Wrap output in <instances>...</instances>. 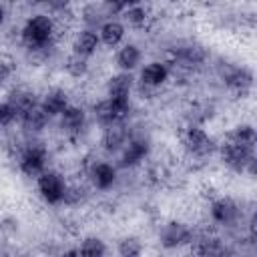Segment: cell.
Masks as SVG:
<instances>
[{
  "label": "cell",
  "mask_w": 257,
  "mask_h": 257,
  "mask_svg": "<svg viewBox=\"0 0 257 257\" xmlns=\"http://www.w3.org/2000/svg\"><path fill=\"white\" fill-rule=\"evenodd\" d=\"M137 60H139V52H137L135 46H126L118 54V64L124 66V68H133L137 64Z\"/></svg>",
  "instance_id": "14"
},
{
  "label": "cell",
  "mask_w": 257,
  "mask_h": 257,
  "mask_svg": "<svg viewBox=\"0 0 257 257\" xmlns=\"http://www.w3.org/2000/svg\"><path fill=\"white\" fill-rule=\"evenodd\" d=\"M104 249H102V245L98 243V241H94V239H90V241H86L84 243V247H82V253L84 255H100Z\"/></svg>",
  "instance_id": "23"
},
{
  "label": "cell",
  "mask_w": 257,
  "mask_h": 257,
  "mask_svg": "<svg viewBox=\"0 0 257 257\" xmlns=\"http://www.w3.org/2000/svg\"><path fill=\"white\" fill-rule=\"evenodd\" d=\"M247 147H243V145H239V143H231L227 149H225V159H227V163L229 165H233V167H241V165H245L247 163Z\"/></svg>",
  "instance_id": "3"
},
{
  "label": "cell",
  "mask_w": 257,
  "mask_h": 257,
  "mask_svg": "<svg viewBox=\"0 0 257 257\" xmlns=\"http://www.w3.org/2000/svg\"><path fill=\"white\" fill-rule=\"evenodd\" d=\"M6 76H8V68H6V64H2V62H0V82H4V80H6Z\"/></svg>",
  "instance_id": "27"
},
{
  "label": "cell",
  "mask_w": 257,
  "mask_h": 257,
  "mask_svg": "<svg viewBox=\"0 0 257 257\" xmlns=\"http://www.w3.org/2000/svg\"><path fill=\"white\" fill-rule=\"evenodd\" d=\"M84 68H86V64H84V58L82 56H72L68 60V70L72 74H80V72H84Z\"/></svg>",
  "instance_id": "22"
},
{
  "label": "cell",
  "mask_w": 257,
  "mask_h": 257,
  "mask_svg": "<svg viewBox=\"0 0 257 257\" xmlns=\"http://www.w3.org/2000/svg\"><path fill=\"white\" fill-rule=\"evenodd\" d=\"M0 22H2V8H0Z\"/></svg>",
  "instance_id": "28"
},
{
  "label": "cell",
  "mask_w": 257,
  "mask_h": 257,
  "mask_svg": "<svg viewBox=\"0 0 257 257\" xmlns=\"http://www.w3.org/2000/svg\"><path fill=\"white\" fill-rule=\"evenodd\" d=\"M80 124H82V110L70 108V110L64 112V126L66 128L76 131V128H80Z\"/></svg>",
  "instance_id": "17"
},
{
  "label": "cell",
  "mask_w": 257,
  "mask_h": 257,
  "mask_svg": "<svg viewBox=\"0 0 257 257\" xmlns=\"http://www.w3.org/2000/svg\"><path fill=\"white\" fill-rule=\"evenodd\" d=\"M102 38L106 44H116L122 38V26L116 22H108L102 26Z\"/></svg>",
  "instance_id": "9"
},
{
  "label": "cell",
  "mask_w": 257,
  "mask_h": 257,
  "mask_svg": "<svg viewBox=\"0 0 257 257\" xmlns=\"http://www.w3.org/2000/svg\"><path fill=\"white\" fill-rule=\"evenodd\" d=\"M50 20L48 18H44V16H36V18H32L30 22H28V26H26V30H24V38H26V42L30 44V46H40V44H44L46 40H48V36H50Z\"/></svg>",
  "instance_id": "1"
},
{
  "label": "cell",
  "mask_w": 257,
  "mask_h": 257,
  "mask_svg": "<svg viewBox=\"0 0 257 257\" xmlns=\"http://www.w3.org/2000/svg\"><path fill=\"white\" fill-rule=\"evenodd\" d=\"M187 239V231L181 227V225H171L169 229H167V233H165V245H179V243H183Z\"/></svg>",
  "instance_id": "12"
},
{
  "label": "cell",
  "mask_w": 257,
  "mask_h": 257,
  "mask_svg": "<svg viewBox=\"0 0 257 257\" xmlns=\"http://www.w3.org/2000/svg\"><path fill=\"white\" fill-rule=\"evenodd\" d=\"M165 76H167L165 66H163V64H157V62L149 64V66L143 70V80H145L147 84H159V82L165 80Z\"/></svg>",
  "instance_id": "5"
},
{
  "label": "cell",
  "mask_w": 257,
  "mask_h": 257,
  "mask_svg": "<svg viewBox=\"0 0 257 257\" xmlns=\"http://www.w3.org/2000/svg\"><path fill=\"white\" fill-rule=\"evenodd\" d=\"M128 20L135 22V24H139V22L145 20V12L143 10H133V12H128Z\"/></svg>",
  "instance_id": "25"
},
{
  "label": "cell",
  "mask_w": 257,
  "mask_h": 257,
  "mask_svg": "<svg viewBox=\"0 0 257 257\" xmlns=\"http://www.w3.org/2000/svg\"><path fill=\"white\" fill-rule=\"evenodd\" d=\"M44 110L50 112V114L62 112V110H64V94H60V92H52V94H48L46 100H44Z\"/></svg>",
  "instance_id": "11"
},
{
  "label": "cell",
  "mask_w": 257,
  "mask_h": 257,
  "mask_svg": "<svg viewBox=\"0 0 257 257\" xmlns=\"http://www.w3.org/2000/svg\"><path fill=\"white\" fill-rule=\"evenodd\" d=\"M126 2H139V0H126Z\"/></svg>",
  "instance_id": "29"
},
{
  "label": "cell",
  "mask_w": 257,
  "mask_h": 257,
  "mask_svg": "<svg viewBox=\"0 0 257 257\" xmlns=\"http://www.w3.org/2000/svg\"><path fill=\"white\" fill-rule=\"evenodd\" d=\"M122 139H124V133H122V128L114 126V128H108V131H106V137H104V145H106L108 149H116V147L122 143Z\"/></svg>",
  "instance_id": "18"
},
{
  "label": "cell",
  "mask_w": 257,
  "mask_h": 257,
  "mask_svg": "<svg viewBox=\"0 0 257 257\" xmlns=\"http://www.w3.org/2000/svg\"><path fill=\"white\" fill-rule=\"evenodd\" d=\"M235 143L243 145V147H249L253 143V131L249 126H241L237 133H235Z\"/></svg>",
  "instance_id": "21"
},
{
  "label": "cell",
  "mask_w": 257,
  "mask_h": 257,
  "mask_svg": "<svg viewBox=\"0 0 257 257\" xmlns=\"http://www.w3.org/2000/svg\"><path fill=\"white\" fill-rule=\"evenodd\" d=\"M106 2H108V6L114 8V10H118V8H122V6L126 4V0H106Z\"/></svg>",
  "instance_id": "26"
},
{
  "label": "cell",
  "mask_w": 257,
  "mask_h": 257,
  "mask_svg": "<svg viewBox=\"0 0 257 257\" xmlns=\"http://www.w3.org/2000/svg\"><path fill=\"white\" fill-rule=\"evenodd\" d=\"M94 48H96V36H94L92 32L80 34V38L76 40V50H78L80 54H88V52H92Z\"/></svg>",
  "instance_id": "13"
},
{
  "label": "cell",
  "mask_w": 257,
  "mask_h": 257,
  "mask_svg": "<svg viewBox=\"0 0 257 257\" xmlns=\"http://www.w3.org/2000/svg\"><path fill=\"white\" fill-rule=\"evenodd\" d=\"M40 191L44 195V199H48L50 203L58 201L62 197V183L56 175H44L40 179Z\"/></svg>",
  "instance_id": "2"
},
{
  "label": "cell",
  "mask_w": 257,
  "mask_h": 257,
  "mask_svg": "<svg viewBox=\"0 0 257 257\" xmlns=\"http://www.w3.org/2000/svg\"><path fill=\"white\" fill-rule=\"evenodd\" d=\"M96 114H98V118H100V120H114V118H116V114H114V108H112V102H110V100L100 102V104L96 106Z\"/></svg>",
  "instance_id": "20"
},
{
  "label": "cell",
  "mask_w": 257,
  "mask_h": 257,
  "mask_svg": "<svg viewBox=\"0 0 257 257\" xmlns=\"http://www.w3.org/2000/svg\"><path fill=\"white\" fill-rule=\"evenodd\" d=\"M189 145L195 153H207L211 149V141L205 137L203 131H197V128H193L189 133Z\"/></svg>",
  "instance_id": "7"
},
{
  "label": "cell",
  "mask_w": 257,
  "mask_h": 257,
  "mask_svg": "<svg viewBox=\"0 0 257 257\" xmlns=\"http://www.w3.org/2000/svg\"><path fill=\"white\" fill-rule=\"evenodd\" d=\"M131 88V78L128 76H116L110 82V94L112 96H126Z\"/></svg>",
  "instance_id": "15"
},
{
  "label": "cell",
  "mask_w": 257,
  "mask_h": 257,
  "mask_svg": "<svg viewBox=\"0 0 257 257\" xmlns=\"http://www.w3.org/2000/svg\"><path fill=\"white\" fill-rule=\"evenodd\" d=\"M42 165H44V155H42V151H38V149H30V151L24 155L22 167H24L26 173H36V171L42 169Z\"/></svg>",
  "instance_id": "4"
},
{
  "label": "cell",
  "mask_w": 257,
  "mask_h": 257,
  "mask_svg": "<svg viewBox=\"0 0 257 257\" xmlns=\"http://www.w3.org/2000/svg\"><path fill=\"white\" fill-rule=\"evenodd\" d=\"M213 215H215L219 221H229V219H233V215H235V207H233V203H229V201H219V203L215 205V209H213Z\"/></svg>",
  "instance_id": "16"
},
{
  "label": "cell",
  "mask_w": 257,
  "mask_h": 257,
  "mask_svg": "<svg viewBox=\"0 0 257 257\" xmlns=\"http://www.w3.org/2000/svg\"><path fill=\"white\" fill-rule=\"evenodd\" d=\"M10 106H12L14 112H26V110L32 106V98H30L28 94H14Z\"/></svg>",
  "instance_id": "19"
},
{
  "label": "cell",
  "mask_w": 257,
  "mask_h": 257,
  "mask_svg": "<svg viewBox=\"0 0 257 257\" xmlns=\"http://www.w3.org/2000/svg\"><path fill=\"white\" fill-rule=\"evenodd\" d=\"M145 153H147V145L141 143V141H135V143L128 145V149H126V153H124V163H126V165H133V163H137L139 159H143Z\"/></svg>",
  "instance_id": "8"
},
{
  "label": "cell",
  "mask_w": 257,
  "mask_h": 257,
  "mask_svg": "<svg viewBox=\"0 0 257 257\" xmlns=\"http://www.w3.org/2000/svg\"><path fill=\"white\" fill-rule=\"evenodd\" d=\"M120 253H122V255H137V253H139V247H137L133 241H124V243L120 245Z\"/></svg>",
  "instance_id": "24"
},
{
  "label": "cell",
  "mask_w": 257,
  "mask_h": 257,
  "mask_svg": "<svg viewBox=\"0 0 257 257\" xmlns=\"http://www.w3.org/2000/svg\"><path fill=\"white\" fill-rule=\"evenodd\" d=\"M114 181V171L108 165H98L94 169V183L98 187H108Z\"/></svg>",
  "instance_id": "10"
},
{
  "label": "cell",
  "mask_w": 257,
  "mask_h": 257,
  "mask_svg": "<svg viewBox=\"0 0 257 257\" xmlns=\"http://www.w3.org/2000/svg\"><path fill=\"white\" fill-rule=\"evenodd\" d=\"M24 122H26L28 128H42L44 122H46V110H44V108L30 106V108L24 112Z\"/></svg>",
  "instance_id": "6"
}]
</instances>
